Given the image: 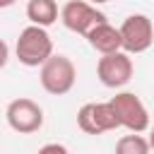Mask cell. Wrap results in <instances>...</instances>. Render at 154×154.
Returning a JSON list of instances; mask_svg holds the SVG:
<instances>
[{"mask_svg": "<svg viewBox=\"0 0 154 154\" xmlns=\"http://www.w3.org/2000/svg\"><path fill=\"white\" fill-rule=\"evenodd\" d=\"M149 152H152V147H149L147 137H142V132L123 135L113 149V154H149Z\"/></svg>", "mask_w": 154, "mask_h": 154, "instance_id": "obj_11", "label": "cell"}, {"mask_svg": "<svg viewBox=\"0 0 154 154\" xmlns=\"http://www.w3.org/2000/svg\"><path fill=\"white\" fill-rule=\"evenodd\" d=\"M77 125L87 135H103V132H111V130L120 128L108 101H89V103H84L77 111Z\"/></svg>", "mask_w": 154, "mask_h": 154, "instance_id": "obj_7", "label": "cell"}, {"mask_svg": "<svg viewBox=\"0 0 154 154\" xmlns=\"http://www.w3.org/2000/svg\"><path fill=\"white\" fill-rule=\"evenodd\" d=\"M113 113H116V120L120 128L130 130V132H147L152 120H149V111L147 106L142 103V99L132 91H118L116 96L108 99Z\"/></svg>", "mask_w": 154, "mask_h": 154, "instance_id": "obj_3", "label": "cell"}, {"mask_svg": "<svg viewBox=\"0 0 154 154\" xmlns=\"http://www.w3.org/2000/svg\"><path fill=\"white\" fill-rule=\"evenodd\" d=\"M60 22L65 24V29L84 36L91 26L106 22V14L99 12L96 5H91L87 0H67L60 7Z\"/></svg>", "mask_w": 154, "mask_h": 154, "instance_id": "obj_8", "label": "cell"}, {"mask_svg": "<svg viewBox=\"0 0 154 154\" xmlns=\"http://www.w3.org/2000/svg\"><path fill=\"white\" fill-rule=\"evenodd\" d=\"M38 79L43 91H48L51 96H63L67 91H72L75 82H77V67L75 63L63 55V53H53L38 70Z\"/></svg>", "mask_w": 154, "mask_h": 154, "instance_id": "obj_2", "label": "cell"}, {"mask_svg": "<svg viewBox=\"0 0 154 154\" xmlns=\"http://www.w3.org/2000/svg\"><path fill=\"white\" fill-rule=\"evenodd\" d=\"M132 72H135V65H132V58L130 53L125 51H116V53H106L99 58L96 63V77L103 87L108 89H120L125 87L130 79H132Z\"/></svg>", "mask_w": 154, "mask_h": 154, "instance_id": "obj_6", "label": "cell"}, {"mask_svg": "<svg viewBox=\"0 0 154 154\" xmlns=\"http://www.w3.org/2000/svg\"><path fill=\"white\" fill-rule=\"evenodd\" d=\"M17 0H0V10H5V7H12Z\"/></svg>", "mask_w": 154, "mask_h": 154, "instance_id": "obj_15", "label": "cell"}, {"mask_svg": "<svg viewBox=\"0 0 154 154\" xmlns=\"http://www.w3.org/2000/svg\"><path fill=\"white\" fill-rule=\"evenodd\" d=\"M5 120H7V125L14 132H19V135H34L43 125V108L34 99L19 96V99H12L7 103Z\"/></svg>", "mask_w": 154, "mask_h": 154, "instance_id": "obj_4", "label": "cell"}, {"mask_svg": "<svg viewBox=\"0 0 154 154\" xmlns=\"http://www.w3.org/2000/svg\"><path fill=\"white\" fill-rule=\"evenodd\" d=\"M120 31V43L125 53H144L152 48L154 43V24L147 14H130L123 19V24L118 26Z\"/></svg>", "mask_w": 154, "mask_h": 154, "instance_id": "obj_5", "label": "cell"}, {"mask_svg": "<svg viewBox=\"0 0 154 154\" xmlns=\"http://www.w3.org/2000/svg\"><path fill=\"white\" fill-rule=\"evenodd\" d=\"M87 2H91V5H101V2H108V0H87Z\"/></svg>", "mask_w": 154, "mask_h": 154, "instance_id": "obj_16", "label": "cell"}, {"mask_svg": "<svg viewBox=\"0 0 154 154\" xmlns=\"http://www.w3.org/2000/svg\"><path fill=\"white\" fill-rule=\"evenodd\" d=\"M84 38H87L89 46H91L94 51H99L101 55H106V53H116V51H123L120 31H118L113 24H108V19L101 22V24H96V26H91V29L84 34Z\"/></svg>", "mask_w": 154, "mask_h": 154, "instance_id": "obj_9", "label": "cell"}, {"mask_svg": "<svg viewBox=\"0 0 154 154\" xmlns=\"http://www.w3.org/2000/svg\"><path fill=\"white\" fill-rule=\"evenodd\" d=\"M60 17L58 2L55 0H29L26 2V19L36 26L48 29L51 24H55Z\"/></svg>", "mask_w": 154, "mask_h": 154, "instance_id": "obj_10", "label": "cell"}, {"mask_svg": "<svg viewBox=\"0 0 154 154\" xmlns=\"http://www.w3.org/2000/svg\"><path fill=\"white\" fill-rule=\"evenodd\" d=\"M14 55L24 67H41L53 55V38L43 26L29 24L19 31L14 43Z\"/></svg>", "mask_w": 154, "mask_h": 154, "instance_id": "obj_1", "label": "cell"}, {"mask_svg": "<svg viewBox=\"0 0 154 154\" xmlns=\"http://www.w3.org/2000/svg\"><path fill=\"white\" fill-rule=\"evenodd\" d=\"M147 142H149V147L154 149V125H149V137H147Z\"/></svg>", "mask_w": 154, "mask_h": 154, "instance_id": "obj_14", "label": "cell"}, {"mask_svg": "<svg viewBox=\"0 0 154 154\" xmlns=\"http://www.w3.org/2000/svg\"><path fill=\"white\" fill-rule=\"evenodd\" d=\"M7 60H10V46L0 38V70L7 65Z\"/></svg>", "mask_w": 154, "mask_h": 154, "instance_id": "obj_13", "label": "cell"}, {"mask_svg": "<svg viewBox=\"0 0 154 154\" xmlns=\"http://www.w3.org/2000/svg\"><path fill=\"white\" fill-rule=\"evenodd\" d=\"M36 154H70V152H67V147L60 144V142H48V144H43Z\"/></svg>", "mask_w": 154, "mask_h": 154, "instance_id": "obj_12", "label": "cell"}]
</instances>
